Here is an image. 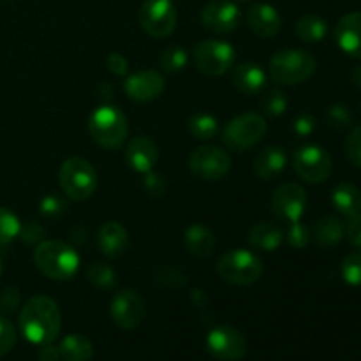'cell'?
Here are the masks:
<instances>
[{"label": "cell", "instance_id": "39", "mask_svg": "<svg viewBox=\"0 0 361 361\" xmlns=\"http://www.w3.org/2000/svg\"><path fill=\"white\" fill-rule=\"evenodd\" d=\"M316 129V118L309 113H303V115L296 116L295 123H293V133L296 134L298 137H305L310 136Z\"/></svg>", "mask_w": 361, "mask_h": 361}, {"label": "cell", "instance_id": "36", "mask_svg": "<svg viewBox=\"0 0 361 361\" xmlns=\"http://www.w3.org/2000/svg\"><path fill=\"white\" fill-rule=\"evenodd\" d=\"M345 155L353 166L361 168V126L355 127L345 140Z\"/></svg>", "mask_w": 361, "mask_h": 361}, {"label": "cell", "instance_id": "42", "mask_svg": "<svg viewBox=\"0 0 361 361\" xmlns=\"http://www.w3.org/2000/svg\"><path fill=\"white\" fill-rule=\"evenodd\" d=\"M18 303H20V293H18V289L7 288L0 295V310H4V312H13L18 307Z\"/></svg>", "mask_w": 361, "mask_h": 361}, {"label": "cell", "instance_id": "22", "mask_svg": "<svg viewBox=\"0 0 361 361\" xmlns=\"http://www.w3.org/2000/svg\"><path fill=\"white\" fill-rule=\"evenodd\" d=\"M286 164H288V154H286L284 148L267 147L254 159V171H256V175L261 180L271 182L279 175H282V171L286 169Z\"/></svg>", "mask_w": 361, "mask_h": 361}, {"label": "cell", "instance_id": "15", "mask_svg": "<svg viewBox=\"0 0 361 361\" xmlns=\"http://www.w3.org/2000/svg\"><path fill=\"white\" fill-rule=\"evenodd\" d=\"M307 208V194L302 185L286 182L275 189L271 197V212L275 217L288 222H296L302 219Z\"/></svg>", "mask_w": 361, "mask_h": 361}, {"label": "cell", "instance_id": "11", "mask_svg": "<svg viewBox=\"0 0 361 361\" xmlns=\"http://www.w3.org/2000/svg\"><path fill=\"white\" fill-rule=\"evenodd\" d=\"M247 348L245 335L228 324L212 328L207 335V349L221 361H240L247 355Z\"/></svg>", "mask_w": 361, "mask_h": 361}, {"label": "cell", "instance_id": "8", "mask_svg": "<svg viewBox=\"0 0 361 361\" xmlns=\"http://www.w3.org/2000/svg\"><path fill=\"white\" fill-rule=\"evenodd\" d=\"M236 51L231 44L224 41H208L197 42L194 48V63L197 71L207 76H221L228 73L235 66Z\"/></svg>", "mask_w": 361, "mask_h": 361}, {"label": "cell", "instance_id": "17", "mask_svg": "<svg viewBox=\"0 0 361 361\" xmlns=\"http://www.w3.org/2000/svg\"><path fill=\"white\" fill-rule=\"evenodd\" d=\"M247 25H249L250 30L254 32L259 37L268 39V37H275L281 30V14L279 11L275 9L274 6L264 2H257L252 4L247 11Z\"/></svg>", "mask_w": 361, "mask_h": 361}, {"label": "cell", "instance_id": "7", "mask_svg": "<svg viewBox=\"0 0 361 361\" xmlns=\"http://www.w3.org/2000/svg\"><path fill=\"white\" fill-rule=\"evenodd\" d=\"M267 120L257 113H243L226 123L222 141L235 152H245L256 147L267 134Z\"/></svg>", "mask_w": 361, "mask_h": 361}, {"label": "cell", "instance_id": "6", "mask_svg": "<svg viewBox=\"0 0 361 361\" xmlns=\"http://www.w3.org/2000/svg\"><path fill=\"white\" fill-rule=\"evenodd\" d=\"M60 187L73 201H85L97 189V173L94 166L81 157L67 159L60 168Z\"/></svg>", "mask_w": 361, "mask_h": 361}, {"label": "cell", "instance_id": "12", "mask_svg": "<svg viewBox=\"0 0 361 361\" xmlns=\"http://www.w3.org/2000/svg\"><path fill=\"white\" fill-rule=\"evenodd\" d=\"M189 168L201 180H221L231 169V157L222 148L203 145L197 147L189 157Z\"/></svg>", "mask_w": 361, "mask_h": 361}, {"label": "cell", "instance_id": "27", "mask_svg": "<svg viewBox=\"0 0 361 361\" xmlns=\"http://www.w3.org/2000/svg\"><path fill=\"white\" fill-rule=\"evenodd\" d=\"M345 235V226L344 222L341 221L335 215H326V217L321 219L319 222L314 228V240H316L317 245L324 247H334L344 238Z\"/></svg>", "mask_w": 361, "mask_h": 361}, {"label": "cell", "instance_id": "38", "mask_svg": "<svg viewBox=\"0 0 361 361\" xmlns=\"http://www.w3.org/2000/svg\"><path fill=\"white\" fill-rule=\"evenodd\" d=\"M328 122L337 129H348L353 123V113L342 104H335L328 109Z\"/></svg>", "mask_w": 361, "mask_h": 361}, {"label": "cell", "instance_id": "1", "mask_svg": "<svg viewBox=\"0 0 361 361\" xmlns=\"http://www.w3.org/2000/svg\"><path fill=\"white\" fill-rule=\"evenodd\" d=\"M62 328L59 305L48 296H34L25 303L20 314V330L30 344H51Z\"/></svg>", "mask_w": 361, "mask_h": 361}, {"label": "cell", "instance_id": "29", "mask_svg": "<svg viewBox=\"0 0 361 361\" xmlns=\"http://www.w3.org/2000/svg\"><path fill=\"white\" fill-rule=\"evenodd\" d=\"M189 133L197 140H212L219 134V122L207 113H196L189 118Z\"/></svg>", "mask_w": 361, "mask_h": 361}, {"label": "cell", "instance_id": "44", "mask_svg": "<svg viewBox=\"0 0 361 361\" xmlns=\"http://www.w3.org/2000/svg\"><path fill=\"white\" fill-rule=\"evenodd\" d=\"M127 60L126 56L120 55V53H113V55L108 56V69L111 71L115 76H123L127 73Z\"/></svg>", "mask_w": 361, "mask_h": 361}, {"label": "cell", "instance_id": "5", "mask_svg": "<svg viewBox=\"0 0 361 361\" xmlns=\"http://www.w3.org/2000/svg\"><path fill=\"white\" fill-rule=\"evenodd\" d=\"M217 274L233 286H250L263 274V261L247 249H233L219 259Z\"/></svg>", "mask_w": 361, "mask_h": 361}, {"label": "cell", "instance_id": "45", "mask_svg": "<svg viewBox=\"0 0 361 361\" xmlns=\"http://www.w3.org/2000/svg\"><path fill=\"white\" fill-rule=\"evenodd\" d=\"M39 361H60L59 348H53L51 344L41 345V351H39Z\"/></svg>", "mask_w": 361, "mask_h": 361}, {"label": "cell", "instance_id": "34", "mask_svg": "<svg viewBox=\"0 0 361 361\" xmlns=\"http://www.w3.org/2000/svg\"><path fill=\"white\" fill-rule=\"evenodd\" d=\"M261 108H263V111L270 116L284 115L286 109H288V99H286V94L281 90L268 92V94H264L263 99H261Z\"/></svg>", "mask_w": 361, "mask_h": 361}, {"label": "cell", "instance_id": "19", "mask_svg": "<svg viewBox=\"0 0 361 361\" xmlns=\"http://www.w3.org/2000/svg\"><path fill=\"white\" fill-rule=\"evenodd\" d=\"M335 41L349 56L361 59V13H349L338 20Z\"/></svg>", "mask_w": 361, "mask_h": 361}, {"label": "cell", "instance_id": "31", "mask_svg": "<svg viewBox=\"0 0 361 361\" xmlns=\"http://www.w3.org/2000/svg\"><path fill=\"white\" fill-rule=\"evenodd\" d=\"M21 231L20 219L7 208L0 207V245L13 242Z\"/></svg>", "mask_w": 361, "mask_h": 361}, {"label": "cell", "instance_id": "46", "mask_svg": "<svg viewBox=\"0 0 361 361\" xmlns=\"http://www.w3.org/2000/svg\"><path fill=\"white\" fill-rule=\"evenodd\" d=\"M351 80H353V85H355L356 88H361V66H356L355 69H353Z\"/></svg>", "mask_w": 361, "mask_h": 361}, {"label": "cell", "instance_id": "33", "mask_svg": "<svg viewBox=\"0 0 361 361\" xmlns=\"http://www.w3.org/2000/svg\"><path fill=\"white\" fill-rule=\"evenodd\" d=\"M342 279L348 282L349 286L361 288V250L360 252H353L342 261L341 267Z\"/></svg>", "mask_w": 361, "mask_h": 361}, {"label": "cell", "instance_id": "23", "mask_svg": "<svg viewBox=\"0 0 361 361\" xmlns=\"http://www.w3.org/2000/svg\"><path fill=\"white\" fill-rule=\"evenodd\" d=\"M331 204L344 217H355L361 212V190L353 183H338L331 190Z\"/></svg>", "mask_w": 361, "mask_h": 361}, {"label": "cell", "instance_id": "30", "mask_svg": "<svg viewBox=\"0 0 361 361\" xmlns=\"http://www.w3.org/2000/svg\"><path fill=\"white\" fill-rule=\"evenodd\" d=\"M87 277L90 281V284H94L95 288L101 289H111L116 284V275L113 271L111 267L104 263H94L87 270Z\"/></svg>", "mask_w": 361, "mask_h": 361}, {"label": "cell", "instance_id": "40", "mask_svg": "<svg viewBox=\"0 0 361 361\" xmlns=\"http://www.w3.org/2000/svg\"><path fill=\"white\" fill-rule=\"evenodd\" d=\"M66 210V204H63L62 197L55 196V194H49V196L42 197L41 201V212L46 217H56L59 214Z\"/></svg>", "mask_w": 361, "mask_h": 361}, {"label": "cell", "instance_id": "24", "mask_svg": "<svg viewBox=\"0 0 361 361\" xmlns=\"http://www.w3.org/2000/svg\"><path fill=\"white\" fill-rule=\"evenodd\" d=\"M284 240V233L274 222H257L250 228L249 242L254 249L264 250V252H274L281 247Z\"/></svg>", "mask_w": 361, "mask_h": 361}, {"label": "cell", "instance_id": "48", "mask_svg": "<svg viewBox=\"0 0 361 361\" xmlns=\"http://www.w3.org/2000/svg\"><path fill=\"white\" fill-rule=\"evenodd\" d=\"M240 2H247V0H240Z\"/></svg>", "mask_w": 361, "mask_h": 361}, {"label": "cell", "instance_id": "26", "mask_svg": "<svg viewBox=\"0 0 361 361\" xmlns=\"http://www.w3.org/2000/svg\"><path fill=\"white\" fill-rule=\"evenodd\" d=\"M59 353L60 360L63 361H90L94 358V345L85 335L71 334L62 338Z\"/></svg>", "mask_w": 361, "mask_h": 361}, {"label": "cell", "instance_id": "4", "mask_svg": "<svg viewBox=\"0 0 361 361\" xmlns=\"http://www.w3.org/2000/svg\"><path fill=\"white\" fill-rule=\"evenodd\" d=\"M316 71V59L305 49H282L270 60V76L279 85H298Z\"/></svg>", "mask_w": 361, "mask_h": 361}, {"label": "cell", "instance_id": "28", "mask_svg": "<svg viewBox=\"0 0 361 361\" xmlns=\"http://www.w3.org/2000/svg\"><path fill=\"white\" fill-rule=\"evenodd\" d=\"M296 34L305 42H319L326 37L328 25L317 14H307L296 23Z\"/></svg>", "mask_w": 361, "mask_h": 361}, {"label": "cell", "instance_id": "16", "mask_svg": "<svg viewBox=\"0 0 361 361\" xmlns=\"http://www.w3.org/2000/svg\"><path fill=\"white\" fill-rule=\"evenodd\" d=\"M164 78L155 71H141L133 74L123 83L127 97L134 102H148L157 99L164 90Z\"/></svg>", "mask_w": 361, "mask_h": 361}, {"label": "cell", "instance_id": "20", "mask_svg": "<svg viewBox=\"0 0 361 361\" xmlns=\"http://www.w3.org/2000/svg\"><path fill=\"white\" fill-rule=\"evenodd\" d=\"M97 243L104 256L115 259V257L123 256L129 249V235H127V229L120 222L109 221L104 222L99 229Z\"/></svg>", "mask_w": 361, "mask_h": 361}, {"label": "cell", "instance_id": "47", "mask_svg": "<svg viewBox=\"0 0 361 361\" xmlns=\"http://www.w3.org/2000/svg\"><path fill=\"white\" fill-rule=\"evenodd\" d=\"M0 275H2V257H0Z\"/></svg>", "mask_w": 361, "mask_h": 361}, {"label": "cell", "instance_id": "41", "mask_svg": "<svg viewBox=\"0 0 361 361\" xmlns=\"http://www.w3.org/2000/svg\"><path fill=\"white\" fill-rule=\"evenodd\" d=\"M145 189L150 196H161L166 190V180L157 173L148 171L147 176H145Z\"/></svg>", "mask_w": 361, "mask_h": 361}, {"label": "cell", "instance_id": "25", "mask_svg": "<svg viewBox=\"0 0 361 361\" xmlns=\"http://www.w3.org/2000/svg\"><path fill=\"white\" fill-rule=\"evenodd\" d=\"M183 243H185V249L189 250L192 256L204 257L210 256L215 249V236L214 233L208 228L201 224H192L185 231V236H183Z\"/></svg>", "mask_w": 361, "mask_h": 361}, {"label": "cell", "instance_id": "32", "mask_svg": "<svg viewBox=\"0 0 361 361\" xmlns=\"http://www.w3.org/2000/svg\"><path fill=\"white\" fill-rule=\"evenodd\" d=\"M187 60H189V56H187L185 49L173 46V48L162 51L159 63H161V67L166 73H180L187 66Z\"/></svg>", "mask_w": 361, "mask_h": 361}, {"label": "cell", "instance_id": "9", "mask_svg": "<svg viewBox=\"0 0 361 361\" xmlns=\"http://www.w3.org/2000/svg\"><path fill=\"white\" fill-rule=\"evenodd\" d=\"M140 25L148 35L155 39L168 37L176 27L178 13L173 0H145L140 7Z\"/></svg>", "mask_w": 361, "mask_h": 361}, {"label": "cell", "instance_id": "13", "mask_svg": "<svg viewBox=\"0 0 361 361\" xmlns=\"http://www.w3.org/2000/svg\"><path fill=\"white\" fill-rule=\"evenodd\" d=\"M109 314L115 324L122 330H134L143 323L147 316V305L143 298L133 289H123L118 291L111 300Z\"/></svg>", "mask_w": 361, "mask_h": 361}, {"label": "cell", "instance_id": "21", "mask_svg": "<svg viewBox=\"0 0 361 361\" xmlns=\"http://www.w3.org/2000/svg\"><path fill=\"white\" fill-rule=\"evenodd\" d=\"M233 85L245 95L261 94L267 85V73L254 62H243L233 67Z\"/></svg>", "mask_w": 361, "mask_h": 361}, {"label": "cell", "instance_id": "37", "mask_svg": "<svg viewBox=\"0 0 361 361\" xmlns=\"http://www.w3.org/2000/svg\"><path fill=\"white\" fill-rule=\"evenodd\" d=\"M16 344V330L13 323L0 316V358L6 356Z\"/></svg>", "mask_w": 361, "mask_h": 361}, {"label": "cell", "instance_id": "43", "mask_svg": "<svg viewBox=\"0 0 361 361\" xmlns=\"http://www.w3.org/2000/svg\"><path fill=\"white\" fill-rule=\"evenodd\" d=\"M345 235H348L349 242L355 247L361 249V212L355 217H351V222L345 228Z\"/></svg>", "mask_w": 361, "mask_h": 361}, {"label": "cell", "instance_id": "2", "mask_svg": "<svg viewBox=\"0 0 361 361\" xmlns=\"http://www.w3.org/2000/svg\"><path fill=\"white\" fill-rule=\"evenodd\" d=\"M37 270L53 281H69L80 268V256L71 245L56 240L39 243L34 252Z\"/></svg>", "mask_w": 361, "mask_h": 361}, {"label": "cell", "instance_id": "18", "mask_svg": "<svg viewBox=\"0 0 361 361\" xmlns=\"http://www.w3.org/2000/svg\"><path fill=\"white\" fill-rule=\"evenodd\" d=\"M159 159L157 145L147 136H136L129 141L126 148V161L136 173L152 171Z\"/></svg>", "mask_w": 361, "mask_h": 361}, {"label": "cell", "instance_id": "35", "mask_svg": "<svg viewBox=\"0 0 361 361\" xmlns=\"http://www.w3.org/2000/svg\"><path fill=\"white\" fill-rule=\"evenodd\" d=\"M289 229L288 233H286V240H288V243L291 247H295V249H303V247L309 243L310 240V233H309V228H307L305 224H302L300 221L296 222H289Z\"/></svg>", "mask_w": 361, "mask_h": 361}, {"label": "cell", "instance_id": "3", "mask_svg": "<svg viewBox=\"0 0 361 361\" xmlns=\"http://www.w3.org/2000/svg\"><path fill=\"white\" fill-rule=\"evenodd\" d=\"M88 130L99 147L118 150L127 140V118L115 106H101L88 118Z\"/></svg>", "mask_w": 361, "mask_h": 361}, {"label": "cell", "instance_id": "14", "mask_svg": "<svg viewBox=\"0 0 361 361\" xmlns=\"http://www.w3.org/2000/svg\"><path fill=\"white\" fill-rule=\"evenodd\" d=\"M242 11L233 0H212L201 11V23L214 34H229L238 28Z\"/></svg>", "mask_w": 361, "mask_h": 361}, {"label": "cell", "instance_id": "10", "mask_svg": "<svg viewBox=\"0 0 361 361\" xmlns=\"http://www.w3.org/2000/svg\"><path fill=\"white\" fill-rule=\"evenodd\" d=\"M296 175L309 183H323L331 175V157L323 147L305 145L293 155Z\"/></svg>", "mask_w": 361, "mask_h": 361}]
</instances>
